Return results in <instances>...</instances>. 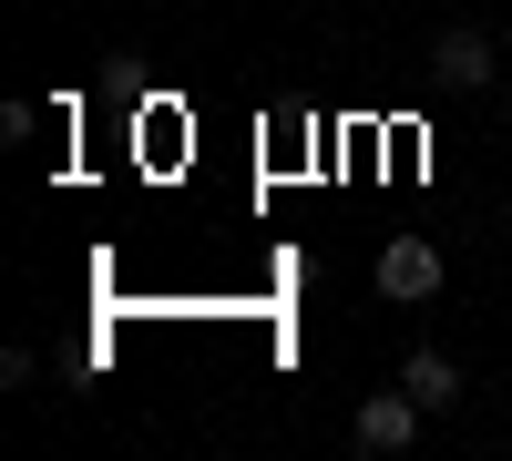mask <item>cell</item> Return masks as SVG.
I'll return each mask as SVG.
<instances>
[{"mask_svg":"<svg viewBox=\"0 0 512 461\" xmlns=\"http://www.w3.org/2000/svg\"><path fill=\"white\" fill-rule=\"evenodd\" d=\"M420 421H431V410H420L410 390H369V400H359V421H349V441H359V451H410Z\"/></svg>","mask_w":512,"mask_h":461,"instance_id":"7a4b0ae2","label":"cell"},{"mask_svg":"<svg viewBox=\"0 0 512 461\" xmlns=\"http://www.w3.org/2000/svg\"><path fill=\"white\" fill-rule=\"evenodd\" d=\"M441 246L431 236H390V246H379V298H390V308H431L441 298Z\"/></svg>","mask_w":512,"mask_h":461,"instance_id":"6da1fadb","label":"cell"},{"mask_svg":"<svg viewBox=\"0 0 512 461\" xmlns=\"http://www.w3.org/2000/svg\"><path fill=\"white\" fill-rule=\"evenodd\" d=\"M400 390H410L420 410H451V400H461V359H451V349H410V359H400Z\"/></svg>","mask_w":512,"mask_h":461,"instance_id":"277c9868","label":"cell"},{"mask_svg":"<svg viewBox=\"0 0 512 461\" xmlns=\"http://www.w3.org/2000/svg\"><path fill=\"white\" fill-rule=\"evenodd\" d=\"M431 82H441V93H482V82H492V41L482 31H441L431 41Z\"/></svg>","mask_w":512,"mask_h":461,"instance_id":"3957f363","label":"cell"}]
</instances>
